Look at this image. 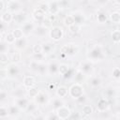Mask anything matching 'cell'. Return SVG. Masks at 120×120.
<instances>
[{
    "label": "cell",
    "instance_id": "6da1fadb",
    "mask_svg": "<svg viewBox=\"0 0 120 120\" xmlns=\"http://www.w3.org/2000/svg\"><path fill=\"white\" fill-rule=\"evenodd\" d=\"M68 95L73 98L74 99L79 98L80 97H82L83 94V87L81 83L79 82H75L74 84H72L69 88H68Z\"/></svg>",
    "mask_w": 120,
    "mask_h": 120
},
{
    "label": "cell",
    "instance_id": "7a4b0ae2",
    "mask_svg": "<svg viewBox=\"0 0 120 120\" xmlns=\"http://www.w3.org/2000/svg\"><path fill=\"white\" fill-rule=\"evenodd\" d=\"M63 35H64V32L62 27L60 26H53L49 30V36L52 41L57 42L61 40L63 38Z\"/></svg>",
    "mask_w": 120,
    "mask_h": 120
},
{
    "label": "cell",
    "instance_id": "3957f363",
    "mask_svg": "<svg viewBox=\"0 0 120 120\" xmlns=\"http://www.w3.org/2000/svg\"><path fill=\"white\" fill-rule=\"evenodd\" d=\"M78 51V47L75 44H65L60 48V53L64 54V55H71L76 53V52Z\"/></svg>",
    "mask_w": 120,
    "mask_h": 120
},
{
    "label": "cell",
    "instance_id": "277c9868",
    "mask_svg": "<svg viewBox=\"0 0 120 120\" xmlns=\"http://www.w3.org/2000/svg\"><path fill=\"white\" fill-rule=\"evenodd\" d=\"M6 8L8 11H10L11 13L12 12H20L22 11L21 10V8H22V3L20 1H17V0H10V1H8L6 2Z\"/></svg>",
    "mask_w": 120,
    "mask_h": 120
},
{
    "label": "cell",
    "instance_id": "5b68a950",
    "mask_svg": "<svg viewBox=\"0 0 120 120\" xmlns=\"http://www.w3.org/2000/svg\"><path fill=\"white\" fill-rule=\"evenodd\" d=\"M55 113L57 114V116L60 120H66L71 115V111L68 106L64 105V106L58 108L57 110H55Z\"/></svg>",
    "mask_w": 120,
    "mask_h": 120
},
{
    "label": "cell",
    "instance_id": "8992f818",
    "mask_svg": "<svg viewBox=\"0 0 120 120\" xmlns=\"http://www.w3.org/2000/svg\"><path fill=\"white\" fill-rule=\"evenodd\" d=\"M15 105L20 109V110H26L27 107L29 106L30 102L29 99L24 98V97H21V98H15Z\"/></svg>",
    "mask_w": 120,
    "mask_h": 120
},
{
    "label": "cell",
    "instance_id": "52a82bcc",
    "mask_svg": "<svg viewBox=\"0 0 120 120\" xmlns=\"http://www.w3.org/2000/svg\"><path fill=\"white\" fill-rule=\"evenodd\" d=\"M60 4L57 1H51L49 2V14L52 15H57L60 11Z\"/></svg>",
    "mask_w": 120,
    "mask_h": 120
},
{
    "label": "cell",
    "instance_id": "ba28073f",
    "mask_svg": "<svg viewBox=\"0 0 120 120\" xmlns=\"http://www.w3.org/2000/svg\"><path fill=\"white\" fill-rule=\"evenodd\" d=\"M45 15H46V13H45L43 10H41L40 8H35V9L33 10V12H32L33 18H34L37 22H42L44 21V19L46 18Z\"/></svg>",
    "mask_w": 120,
    "mask_h": 120
},
{
    "label": "cell",
    "instance_id": "9c48e42d",
    "mask_svg": "<svg viewBox=\"0 0 120 120\" xmlns=\"http://www.w3.org/2000/svg\"><path fill=\"white\" fill-rule=\"evenodd\" d=\"M108 109H109V101L106 98H100L97 103V110L99 112H106Z\"/></svg>",
    "mask_w": 120,
    "mask_h": 120
},
{
    "label": "cell",
    "instance_id": "30bf717a",
    "mask_svg": "<svg viewBox=\"0 0 120 120\" xmlns=\"http://www.w3.org/2000/svg\"><path fill=\"white\" fill-rule=\"evenodd\" d=\"M22 83H23V86L26 87V88H31V87H35L36 84H37V82H36V79L34 76H25L23 78V81H22Z\"/></svg>",
    "mask_w": 120,
    "mask_h": 120
},
{
    "label": "cell",
    "instance_id": "8fae6325",
    "mask_svg": "<svg viewBox=\"0 0 120 120\" xmlns=\"http://www.w3.org/2000/svg\"><path fill=\"white\" fill-rule=\"evenodd\" d=\"M25 20H26V14L22 11L17 12L15 14H13V22H15L16 23H25Z\"/></svg>",
    "mask_w": 120,
    "mask_h": 120
},
{
    "label": "cell",
    "instance_id": "7c38bea8",
    "mask_svg": "<svg viewBox=\"0 0 120 120\" xmlns=\"http://www.w3.org/2000/svg\"><path fill=\"white\" fill-rule=\"evenodd\" d=\"M13 21V14L8 11V10H6L5 12H3L1 14V22L6 23V24H8L10 23L11 22Z\"/></svg>",
    "mask_w": 120,
    "mask_h": 120
},
{
    "label": "cell",
    "instance_id": "4fadbf2b",
    "mask_svg": "<svg viewBox=\"0 0 120 120\" xmlns=\"http://www.w3.org/2000/svg\"><path fill=\"white\" fill-rule=\"evenodd\" d=\"M68 94V87L64 86V85H60L56 88V96L60 98H66Z\"/></svg>",
    "mask_w": 120,
    "mask_h": 120
},
{
    "label": "cell",
    "instance_id": "5bb4252c",
    "mask_svg": "<svg viewBox=\"0 0 120 120\" xmlns=\"http://www.w3.org/2000/svg\"><path fill=\"white\" fill-rule=\"evenodd\" d=\"M93 69V66L90 62H83L81 65V71L85 75V74H89Z\"/></svg>",
    "mask_w": 120,
    "mask_h": 120
},
{
    "label": "cell",
    "instance_id": "9a60e30c",
    "mask_svg": "<svg viewBox=\"0 0 120 120\" xmlns=\"http://www.w3.org/2000/svg\"><path fill=\"white\" fill-rule=\"evenodd\" d=\"M7 70H8V75H10V76H17L20 72L19 67L15 64H11L8 67H7Z\"/></svg>",
    "mask_w": 120,
    "mask_h": 120
},
{
    "label": "cell",
    "instance_id": "2e32d148",
    "mask_svg": "<svg viewBox=\"0 0 120 120\" xmlns=\"http://www.w3.org/2000/svg\"><path fill=\"white\" fill-rule=\"evenodd\" d=\"M34 99H35V103H37L38 105H42V104H44V103L46 102V100H47V95L44 94L43 92H40V93L38 94V96L36 98H34Z\"/></svg>",
    "mask_w": 120,
    "mask_h": 120
},
{
    "label": "cell",
    "instance_id": "e0dca14e",
    "mask_svg": "<svg viewBox=\"0 0 120 120\" xmlns=\"http://www.w3.org/2000/svg\"><path fill=\"white\" fill-rule=\"evenodd\" d=\"M22 31H23V33L25 34H28V33H30V32H32V31H34L35 30V25H34V23L32 22H25L24 24H22Z\"/></svg>",
    "mask_w": 120,
    "mask_h": 120
},
{
    "label": "cell",
    "instance_id": "ac0fdd59",
    "mask_svg": "<svg viewBox=\"0 0 120 120\" xmlns=\"http://www.w3.org/2000/svg\"><path fill=\"white\" fill-rule=\"evenodd\" d=\"M4 41L7 42L8 44H14L16 42V38L13 36L12 32H7L4 38Z\"/></svg>",
    "mask_w": 120,
    "mask_h": 120
},
{
    "label": "cell",
    "instance_id": "d6986e66",
    "mask_svg": "<svg viewBox=\"0 0 120 120\" xmlns=\"http://www.w3.org/2000/svg\"><path fill=\"white\" fill-rule=\"evenodd\" d=\"M52 48H53V44L51 43V42H46L44 44H42V49H43V52L42 53L43 54H49L52 52Z\"/></svg>",
    "mask_w": 120,
    "mask_h": 120
},
{
    "label": "cell",
    "instance_id": "ffe728a7",
    "mask_svg": "<svg viewBox=\"0 0 120 120\" xmlns=\"http://www.w3.org/2000/svg\"><path fill=\"white\" fill-rule=\"evenodd\" d=\"M40 93V91L35 86V87H31V88H28V90H27V95L29 96V98H36L38 96V94Z\"/></svg>",
    "mask_w": 120,
    "mask_h": 120
},
{
    "label": "cell",
    "instance_id": "44dd1931",
    "mask_svg": "<svg viewBox=\"0 0 120 120\" xmlns=\"http://www.w3.org/2000/svg\"><path fill=\"white\" fill-rule=\"evenodd\" d=\"M63 22L67 27H69V26H71L75 23V21H74V18H73L72 15H67V16H65V18L63 20Z\"/></svg>",
    "mask_w": 120,
    "mask_h": 120
},
{
    "label": "cell",
    "instance_id": "7402d4cb",
    "mask_svg": "<svg viewBox=\"0 0 120 120\" xmlns=\"http://www.w3.org/2000/svg\"><path fill=\"white\" fill-rule=\"evenodd\" d=\"M69 70H70L69 66L67 65V64H60L59 67H58V72H59L61 75H63V76H65Z\"/></svg>",
    "mask_w": 120,
    "mask_h": 120
},
{
    "label": "cell",
    "instance_id": "603a6c76",
    "mask_svg": "<svg viewBox=\"0 0 120 120\" xmlns=\"http://www.w3.org/2000/svg\"><path fill=\"white\" fill-rule=\"evenodd\" d=\"M15 47L19 50H22V49H24L25 46H26V39L24 38V37L22 38H20V39H17L16 42L14 43Z\"/></svg>",
    "mask_w": 120,
    "mask_h": 120
},
{
    "label": "cell",
    "instance_id": "cb8c5ba5",
    "mask_svg": "<svg viewBox=\"0 0 120 120\" xmlns=\"http://www.w3.org/2000/svg\"><path fill=\"white\" fill-rule=\"evenodd\" d=\"M73 18H74V21H75V23L76 24H82L83 22H84V17H83V15L82 14H81V13H79V12H76V13H74L73 15Z\"/></svg>",
    "mask_w": 120,
    "mask_h": 120
},
{
    "label": "cell",
    "instance_id": "d4e9b609",
    "mask_svg": "<svg viewBox=\"0 0 120 120\" xmlns=\"http://www.w3.org/2000/svg\"><path fill=\"white\" fill-rule=\"evenodd\" d=\"M100 55H101V50L98 47H96V48L92 49L91 52H90V56L93 59H98Z\"/></svg>",
    "mask_w": 120,
    "mask_h": 120
},
{
    "label": "cell",
    "instance_id": "484cf974",
    "mask_svg": "<svg viewBox=\"0 0 120 120\" xmlns=\"http://www.w3.org/2000/svg\"><path fill=\"white\" fill-rule=\"evenodd\" d=\"M10 59H11V61H12L13 63H18V62H20V61L22 60V52H18V51L12 52V54H11V56H10Z\"/></svg>",
    "mask_w": 120,
    "mask_h": 120
},
{
    "label": "cell",
    "instance_id": "4316f807",
    "mask_svg": "<svg viewBox=\"0 0 120 120\" xmlns=\"http://www.w3.org/2000/svg\"><path fill=\"white\" fill-rule=\"evenodd\" d=\"M19 111H20V109L15 104L8 106V114L10 116H17L19 114Z\"/></svg>",
    "mask_w": 120,
    "mask_h": 120
},
{
    "label": "cell",
    "instance_id": "83f0119b",
    "mask_svg": "<svg viewBox=\"0 0 120 120\" xmlns=\"http://www.w3.org/2000/svg\"><path fill=\"white\" fill-rule=\"evenodd\" d=\"M110 19L112 22H115V23H119L120 22V12L118 11H113L111 13L110 15Z\"/></svg>",
    "mask_w": 120,
    "mask_h": 120
},
{
    "label": "cell",
    "instance_id": "f1b7e54d",
    "mask_svg": "<svg viewBox=\"0 0 120 120\" xmlns=\"http://www.w3.org/2000/svg\"><path fill=\"white\" fill-rule=\"evenodd\" d=\"M112 39L114 43H119L120 42V30L116 29V30H113L112 32Z\"/></svg>",
    "mask_w": 120,
    "mask_h": 120
},
{
    "label": "cell",
    "instance_id": "f546056e",
    "mask_svg": "<svg viewBox=\"0 0 120 120\" xmlns=\"http://www.w3.org/2000/svg\"><path fill=\"white\" fill-rule=\"evenodd\" d=\"M12 34H13V36L15 37L16 40H17V39H20V38H23V35H24L22 29H21V28H16V29H14V30H12Z\"/></svg>",
    "mask_w": 120,
    "mask_h": 120
},
{
    "label": "cell",
    "instance_id": "4dcf8cb0",
    "mask_svg": "<svg viewBox=\"0 0 120 120\" xmlns=\"http://www.w3.org/2000/svg\"><path fill=\"white\" fill-rule=\"evenodd\" d=\"M47 30H48V28L44 27L43 25H39V26H38V27L35 28L36 34H37L38 36H44V35H46Z\"/></svg>",
    "mask_w": 120,
    "mask_h": 120
},
{
    "label": "cell",
    "instance_id": "1f68e13d",
    "mask_svg": "<svg viewBox=\"0 0 120 120\" xmlns=\"http://www.w3.org/2000/svg\"><path fill=\"white\" fill-rule=\"evenodd\" d=\"M38 8L46 13L49 11V2H38Z\"/></svg>",
    "mask_w": 120,
    "mask_h": 120
},
{
    "label": "cell",
    "instance_id": "d6a6232c",
    "mask_svg": "<svg viewBox=\"0 0 120 120\" xmlns=\"http://www.w3.org/2000/svg\"><path fill=\"white\" fill-rule=\"evenodd\" d=\"M52 106H53V108H54L55 110H57L58 108H60V107L64 106V102H63L62 98H54V99H53V101H52Z\"/></svg>",
    "mask_w": 120,
    "mask_h": 120
},
{
    "label": "cell",
    "instance_id": "836d02e7",
    "mask_svg": "<svg viewBox=\"0 0 120 120\" xmlns=\"http://www.w3.org/2000/svg\"><path fill=\"white\" fill-rule=\"evenodd\" d=\"M82 112L84 115H90L93 112V108L91 105H83L82 108Z\"/></svg>",
    "mask_w": 120,
    "mask_h": 120
},
{
    "label": "cell",
    "instance_id": "e575fe53",
    "mask_svg": "<svg viewBox=\"0 0 120 120\" xmlns=\"http://www.w3.org/2000/svg\"><path fill=\"white\" fill-rule=\"evenodd\" d=\"M68 32L71 33V34H77V33H79V31L81 30V26H80L79 24L74 23L73 25L68 27Z\"/></svg>",
    "mask_w": 120,
    "mask_h": 120
},
{
    "label": "cell",
    "instance_id": "d590c367",
    "mask_svg": "<svg viewBox=\"0 0 120 120\" xmlns=\"http://www.w3.org/2000/svg\"><path fill=\"white\" fill-rule=\"evenodd\" d=\"M8 115H9L8 114V107H6L5 105H1V107H0V117L5 118Z\"/></svg>",
    "mask_w": 120,
    "mask_h": 120
},
{
    "label": "cell",
    "instance_id": "8d00e7d4",
    "mask_svg": "<svg viewBox=\"0 0 120 120\" xmlns=\"http://www.w3.org/2000/svg\"><path fill=\"white\" fill-rule=\"evenodd\" d=\"M100 83H101V80H100L98 77H94V78H92L91 81H90V84H91V86H93V87H98V86L100 85Z\"/></svg>",
    "mask_w": 120,
    "mask_h": 120
},
{
    "label": "cell",
    "instance_id": "74e56055",
    "mask_svg": "<svg viewBox=\"0 0 120 120\" xmlns=\"http://www.w3.org/2000/svg\"><path fill=\"white\" fill-rule=\"evenodd\" d=\"M8 51V43L5 42L4 40H1V43H0V52L1 53H7Z\"/></svg>",
    "mask_w": 120,
    "mask_h": 120
},
{
    "label": "cell",
    "instance_id": "f35d334b",
    "mask_svg": "<svg viewBox=\"0 0 120 120\" xmlns=\"http://www.w3.org/2000/svg\"><path fill=\"white\" fill-rule=\"evenodd\" d=\"M43 52V49H42V44H39V43H37L33 46V52L38 54V53H42Z\"/></svg>",
    "mask_w": 120,
    "mask_h": 120
},
{
    "label": "cell",
    "instance_id": "ab89813d",
    "mask_svg": "<svg viewBox=\"0 0 120 120\" xmlns=\"http://www.w3.org/2000/svg\"><path fill=\"white\" fill-rule=\"evenodd\" d=\"M58 65L56 63H51L49 66H48V70L51 72V73H54L56 71H58Z\"/></svg>",
    "mask_w": 120,
    "mask_h": 120
},
{
    "label": "cell",
    "instance_id": "60d3db41",
    "mask_svg": "<svg viewBox=\"0 0 120 120\" xmlns=\"http://www.w3.org/2000/svg\"><path fill=\"white\" fill-rule=\"evenodd\" d=\"M97 20H98V22H105L107 21V16H106L105 13L99 12V13L98 14V16H97Z\"/></svg>",
    "mask_w": 120,
    "mask_h": 120
},
{
    "label": "cell",
    "instance_id": "b9f144b4",
    "mask_svg": "<svg viewBox=\"0 0 120 120\" xmlns=\"http://www.w3.org/2000/svg\"><path fill=\"white\" fill-rule=\"evenodd\" d=\"M8 53H0V62L2 65H5L8 62Z\"/></svg>",
    "mask_w": 120,
    "mask_h": 120
},
{
    "label": "cell",
    "instance_id": "7bdbcfd3",
    "mask_svg": "<svg viewBox=\"0 0 120 120\" xmlns=\"http://www.w3.org/2000/svg\"><path fill=\"white\" fill-rule=\"evenodd\" d=\"M8 70H7V68H2L1 69H0V78H1V80L3 81V80H5L7 77H8Z\"/></svg>",
    "mask_w": 120,
    "mask_h": 120
},
{
    "label": "cell",
    "instance_id": "ee69618b",
    "mask_svg": "<svg viewBox=\"0 0 120 120\" xmlns=\"http://www.w3.org/2000/svg\"><path fill=\"white\" fill-rule=\"evenodd\" d=\"M44 57H45V54H43V53H38V54L34 53V61H36V62L42 61L44 59Z\"/></svg>",
    "mask_w": 120,
    "mask_h": 120
},
{
    "label": "cell",
    "instance_id": "f6af8a7d",
    "mask_svg": "<svg viewBox=\"0 0 120 120\" xmlns=\"http://www.w3.org/2000/svg\"><path fill=\"white\" fill-rule=\"evenodd\" d=\"M112 75L113 78L119 79V78H120V68H115L112 70Z\"/></svg>",
    "mask_w": 120,
    "mask_h": 120
},
{
    "label": "cell",
    "instance_id": "bcb514c9",
    "mask_svg": "<svg viewBox=\"0 0 120 120\" xmlns=\"http://www.w3.org/2000/svg\"><path fill=\"white\" fill-rule=\"evenodd\" d=\"M46 69H48V66H45L44 64H39V66H38V72H39V73H44L45 72V70Z\"/></svg>",
    "mask_w": 120,
    "mask_h": 120
},
{
    "label": "cell",
    "instance_id": "7dc6e473",
    "mask_svg": "<svg viewBox=\"0 0 120 120\" xmlns=\"http://www.w3.org/2000/svg\"><path fill=\"white\" fill-rule=\"evenodd\" d=\"M7 97H8V93L5 90H1V92H0V100H1V102H3L6 99Z\"/></svg>",
    "mask_w": 120,
    "mask_h": 120
},
{
    "label": "cell",
    "instance_id": "c3c4849f",
    "mask_svg": "<svg viewBox=\"0 0 120 120\" xmlns=\"http://www.w3.org/2000/svg\"><path fill=\"white\" fill-rule=\"evenodd\" d=\"M47 120H60V119L58 118L57 114L54 112V113H51V114L49 115V117L47 118Z\"/></svg>",
    "mask_w": 120,
    "mask_h": 120
},
{
    "label": "cell",
    "instance_id": "681fc988",
    "mask_svg": "<svg viewBox=\"0 0 120 120\" xmlns=\"http://www.w3.org/2000/svg\"><path fill=\"white\" fill-rule=\"evenodd\" d=\"M6 7V2L4 0H0V12L3 11V9L5 8Z\"/></svg>",
    "mask_w": 120,
    "mask_h": 120
},
{
    "label": "cell",
    "instance_id": "f907efd6",
    "mask_svg": "<svg viewBox=\"0 0 120 120\" xmlns=\"http://www.w3.org/2000/svg\"><path fill=\"white\" fill-rule=\"evenodd\" d=\"M48 88H49V90H54L55 89V84L52 83V82H50V83H48Z\"/></svg>",
    "mask_w": 120,
    "mask_h": 120
},
{
    "label": "cell",
    "instance_id": "816d5d0a",
    "mask_svg": "<svg viewBox=\"0 0 120 120\" xmlns=\"http://www.w3.org/2000/svg\"><path fill=\"white\" fill-rule=\"evenodd\" d=\"M84 100H85V96H84V95H82V97H80L79 98H77V99H76V101H78V102H80V103L83 102Z\"/></svg>",
    "mask_w": 120,
    "mask_h": 120
},
{
    "label": "cell",
    "instance_id": "f5cc1de1",
    "mask_svg": "<svg viewBox=\"0 0 120 120\" xmlns=\"http://www.w3.org/2000/svg\"><path fill=\"white\" fill-rule=\"evenodd\" d=\"M36 120H44V118H43L42 115H40V116H38V118H36Z\"/></svg>",
    "mask_w": 120,
    "mask_h": 120
},
{
    "label": "cell",
    "instance_id": "db71d44e",
    "mask_svg": "<svg viewBox=\"0 0 120 120\" xmlns=\"http://www.w3.org/2000/svg\"><path fill=\"white\" fill-rule=\"evenodd\" d=\"M115 4H117V5L120 6V1H119V0H116V1H115Z\"/></svg>",
    "mask_w": 120,
    "mask_h": 120
},
{
    "label": "cell",
    "instance_id": "11a10c76",
    "mask_svg": "<svg viewBox=\"0 0 120 120\" xmlns=\"http://www.w3.org/2000/svg\"><path fill=\"white\" fill-rule=\"evenodd\" d=\"M8 120H14V119H12V118H11V119H8Z\"/></svg>",
    "mask_w": 120,
    "mask_h": 120
},
{
    "label": "cell",
    "instance_id": "9f6ffc18",
    "mask_svg": "<svg viewBox=\"0 0 120 120\" xmlns=\"http://www.w3.org/2000/svg\"><path fill=\"white\" fill-rule=\"evenodd\" d=\"M119 23H120V22H119Z\"/></svg>",
    "mask_w": 120,
    "mask_h": 120
}]
</instances>
